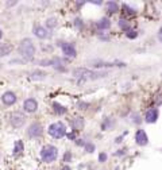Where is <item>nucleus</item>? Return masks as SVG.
I'll use <instances>...</instances> for the list:
<instances>
[{"mask_svg":"<svg viewBox=\"0 0 162 170\" xmlns=\"http://www.w3.org/2000/svg\"><path fill=\"white\" fill-rule=\"evenodd\" d=\"M114 126H115V120H114V119H110V118H108V119H105L104 122H103V124H101V128H103V130H111V128L114 127Z\"/></svg>","mask_w":162,"mask_h":170,"instance_id":"dca6fc26","label":"nucleus"},{"mask_svg":"<svg viewBox=\"0 0 162 170\" xmlns=\"http://www.w3.org/2000/svg\"><path fill=\"white\" fill-rule=\"evenodd\" d=\"M46 77V74L42 73V72H34L33 74H30V80L31 81H40Z\"/></svg>","mask_w":162,"mask_h":170,"instance_id":"2eb2a0df","label":"nucleus"},{"mask_svg":"<svg viewBox=\"0 0 162 170\" xmlns=\"http://www.w3.org/2000/svg\"><path fill=\"white\" fill-rule=\"evenodd\" d=\"M111 27V22L108 18H103V19L99 20V23H97V29L99 30H108Z\"/></svg>","mask_w":162,"mask_h":170,"instance_id":"ddd939ff","label":"nucleus"},{"mask_svg":"<svg viewBox=\"0 0 162 170\" xmlns=\"http://www.w3.org/2000/svg\"><path fill=\"white\" fill-rule=\"evenodd\" d=\"M53 108H54V111H56L58 115L66 114V108H65V107H62V105H60L58 103H53Z\"/></svg>","mask_w":162,"mask_h":170,"instance_id":"a211bd4d","label":"nucleus"},{"mask_svg":"<svg viewBox=\"0 0 162 170\" xmlns=\"http://www.w3.org/2000/svg\"><path fill=\"white\" fill-rule=\"evenodd\" d=\"M73 76L74 77H78L80 81H91V80H96V78H101L107 76V73L104 72H94V70H88V69H74L73 70Z\"/></svg>","mask_w":162,"mask_h":170,"instance_id":"f257e3e1","label":"nucleus"},{"mask_svg":"<svg viewBox=\"0 0 162 170\" xmlns=\"http://www.w3.org/2000/svg\"><path fill=\"white\" fill-rule=\"evenodd\" d=\"M119 26H120L122 29L128 30V24H127V22H126V20H119Z\"/></svg>","mask_w":162,"mask_h":170,"instance_id":"b1692460","label":"nucleus"},{"mask_svg":"<svg viewBox=\"0 0 162 170\" xmlns=\"http://www.w3.org/2000/svg\"><path fill=\"white\" fill-rule=\"evenodd\" d=\"M2 38H3V31L0 30V39H2Z\"/></svg>","mask_w":162,"mask_h":170,"instance_id":"c756f323","label":"nucleus"},{"mask_svg":"<svg viewBox=\"0 0 162 170\" xmlns=\"http://www.w3.org/2000/svg\"><path fill=\"white\" fill-rule=\"evenodd\" d=\"M135 141H137V143L139 146H145L147 145V135H146V131H143V130H139V131H137V134H135Z\"/></svg>","mask_w":162,"mask_h":170,"instance_id":"6e6552de","label":"nucleus"},{"mask_svg":"<svg viewBox=\"0 0 162 170\" xmlns=\"http://www.w3.org/2000/svg\"><path fill=\"white\" fill-rule=\"evenodd\" d=\"M2 100H3L4 104H7V105H12L16 101V96H15V93H12V92H6V93L3 95Z\"/></svg>","mask_w":162,"mask_h":170,"instance_id":"1a4fd4ad","label":"nucleus"},{"mask_svg":"<svg viewBox=\"0 0 162 170\" xmlns=\"http://www.w3.org/2000/svg\"><path fill=\"white\" fill-rule=\"evenodd\" d=\"M26 122V118H24V115L23 114H20V112H14L11 115V123H12V126L14 127H22L24 124Z\"/></svg>","mask_w":162,"mask_h":170,"instance_id":"39448f33","label":"nucleus"},{"mask_svg":"<svg viewBox=\"0 0 162 170\" xmlns=\"http://www.w3.org/2000/svg\"><path fill=\"white\" fill-rule=\"evenodd\" d=\"M84 120L83 119H76V120H73V127H76V128H83V126H84Z\"/></svg>","mask_w":162,"mask_h":170,"instance_id":"4be33fe9","label":"nucleus"},{"mask_svg":"<svg viewBox=\"0 0 162 170\" xmlns=\"http://www.w3.org/2000/svg\"><path fill=\"white\" fill-rule=\"evenodd\" d=\"M23 150V143H22V141H18L15 143V149H14V153H20V151Z\"/></svg>","mask_w":162,"mask_h":170,"instance_id":"412c9836","label":"nucleus"},{"mask_svg":"<svg viewBox=\"0 0 162 170\" xmlns=\"http://www.w3.org/2000/svg\"><path fill=\"white\" fill-rule=\"evenodd\" d=\"M64 159H65V161H69V159H72V154H70V153H66Z\"/></svg>","mask_w":162,"mask_h":170,"instance_id":"bb28decb","label":"nucleus"},{"mask_svg":"<svg viewBox=\"0 0 162 170\" xmlns=\"http://www.w3.org/2000/svg\"><path fill=\"white\" fill-rule=\"evenodd\" d=\"M68 138H69V139H76V135H74V132H72V134H68Z\"/></svg>","mask_w":162,"mask_h":170,"instance_id":"cd10ccee","label":"nucleus"},{"mask_svg":"<svg viewBox=\"0 0 162 170\" xmlns=\"http://www.w3.org/2000/svg\"><path fill=\"white\" fill-rule=\"evenodd\" d=\"M23 108H24V111H27V112H34V111H37V108H38V103L35 99H26L24 104H23Z\"/></svg>","mask_w":162,"mask_h":170,"instance_id":"0eeeda50","label":"nucleus"},{"mask_svg":"<svg viewBox=\"0 0 162 170\" xmlns=\"http://www.w3.org/2000/svg\"><path fill=\"white\" fill-rule=\"evenodd\" d=\"M158 39H159V42L162 43V29L159 30V33H158Z\"/></svg>","mask_w":162,"mask_h":170,"instance_id":"c85d7f7f","label":"nucleus"},{"mask_svg":"<svg viewBox=\"0 0 162 170\" xmlns=\"http://www.w3.org/2000/svg\"><path fill=\"white\" fill-rule=\"evenodd\" d=\"M85 149H87L88 153H92V151H94V146H93V145H87V147H85Z\"/></svg>","mask_w":162,"mask_h":170,"instance_id":"393cba45","label":"nucleus"},{"mask_svg":"<svg viewBox=\"0 0 162 170\" xmlns=\"http://www.w3.org/2000/svg\"><path fill=\"white\" fill-rule=\"evenodd\" d=\"M19 51L24 58H31L35 54V47H34V45L30 39H23V41L20 42Z\"/></svg>","mask_w":162,"mask_h":170,"instance_id":"f03ea898","label":"nucleus"},{"mask_svg":"<svg viewBox=\"0 0 162 170\" xmlns=\"http://www.w3.org/2000/svg\"><path fill=\"white\" fill-rule=\"evenodd\" d=\"M62 51H64V54L68 56V57H76V50H74V47H73V45H62Z\"/></svg>","mask_w":162,"mask_h":170,"instance_id":"9b49d317","label":"nucleus"},{"mask_svg":"<svg viewBox=\"0 0 162 170\" xmlns=\"http://www.w3.org/2000/svg\"><path fill=\"white\" fill-rule=\"evenodd\" d=\"M27 132H29V135L31 138H38L42 135V126L39 123H33L29 127V130H27Z\"/></svg>","mask_w":162,"mask_h":170,"instance_id":"423d86ee","label":"nucleus"},{"mask_svg":"<svg viewBox=\"0 0 162 170\" xmlns=\"http://www.w3.org/2000/svg\"><path fill=\"white\" fill-rule=\"evenodd\" d=\"M12 51V46L10 43H2L0 45V56H7Z\"/></svg>","mask_w":162,"mask_h":170,"instance_id":"4468645a","label":"nucleus"},{"mask_svg":"<svg viewBox=\"0 0 162 170\" xmlns=\"http://www.w3.org/2000/svg\"><path fill=\"white\" fill-rule=\"evenodd\" d=\"M99 161H100V162H105V161H107V155L105 154H100V158H99Z\"/></svg>","mask_w":162,"mask_h":170,"instance_id":"a878e982","label":"nucleus"},{"mask_svg":"<svg viewBox=\"0 0 162 170\" xmlns=\"http://www.w3.org/2000/svg\"><path fill=\"white\" fill-rule=\"evenodd\" d=\"M118 3H114V2H108V10L110 12H116L118 11Z\"/></svg>","mask_w":162,"mask_h":170,"instance_id":"6ab92c4d","label":"nucleus"},{"mask_svg":"<svg viewBox=\"0 0 162 170\" xmlns=\"http://www.w3.org/2000/svg\"><path fill=\"white\" fill-rule=\"evenodd\" d=\"M40 157H42V159L45 162H53L58 157V150L54 146H46L40 151Z\"/></svg>","mask_w":162,"mask_h":170,"instance_id":"7ed1b4c3","label":"nucleus"},{"mask_svg":"<svg viewBox=\"0 0 162 170\" xmlns=\"http://www.w3.org/2000/svg\"><path fill=\"white\" fill-rule=\"evenodd\" d=\"M127 38H130V39H134V38H137V31L135 30H127Z\"/></svg>","mask_w":162,"mask_h":170,"instance_id":"5701e85b","label":"nucleus"},{"mask_svg":"<svg viewBox=\"0 0 162 170\" xmlns=\"http://www.w3.org/2000/svg\"><path fill=\"white\" fill-rule=\"evenodd\" d=\"M33 33H34L35 37H38V38H40V39H45V38L47 37V30H46V29H43V27H39V26L34 27Z\"/></svg>","mask_w":162,"mask_h":170,"instance_id":"f8f14e48","label":"nucleus"},{"mask_svg":"<svg viewBox=\"0 0 162 170\" xmlns=\"http://www.w3.org/2000/svg\"><path fill=\"white\" fill-rule=\"evenodd\" d=\"M49 134L56 138V139H60L66 134V127L64 123H53L50 127H49Z\"/></svg>","mask_w":162,"mask_h":170,"instance_id":"20e7f679","label":"nucleus"},{"mask_svg":"<svg viewBox=\"0 0 162 170\" xmlns=\"http://www.w3.org/2000/svg\"><path fill=\"white\" fill-rule=\"evenodd\" d=\"M46 24H47V27L54 29L57 26V19H56V18H50V19L46 20Z\"/></svg>","mask_w":162,"mask_h":170,"instance_id":"aec40b11","label":"nucleus"},{"mask_svg":"<svg viewBox=\"0 0 162 170\" xmlns=\"http://www.w3.org/2000/svg\"><path fill=\"white\" fill-rule=\"evenodd\" d=\"M123 14L124 16H127V18H131L135 15V10H132L130 6H127V4H124L123 6Z\"/></svg>","mask_w":162,"mask_h":170,"instance_id":"f3484780","label":"nucleus"},{"mask_svg":"<svg viewBox=\"0 0 162 170\" xmlns=\"http://www.w3.org/2000/svg\"><path fill=\"white\" fill-rule=\"evenodd\" d=\"M145 119L147 123H154L157 122V119H158V111L157 109H148L146 115H145Z\"/></svg>","mask_w":162,"mask_h":170,"instance_id":"9d476101","label":"nucleus"}]
</instances>
